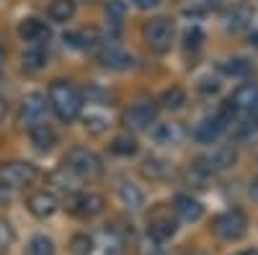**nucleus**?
<instances>
[{
	"label": "nucleus",
	"instance_id": "obj_19",
	"mask_svg": "<svg viewBox=\"0 0 258 255\" xmlns=\"http://www.w3.org/2000/svg\"><path fill=\"white\" fill-rule=\"evenodd\" d=\"M47 13H49L52 21H57V24H68L75 16V0H52Z\"/></svg>",
	"mask_w": 258,
	"mask_h": 255
},
{
	"label": "nucleus",
	"instance_id": "obj_10",
	"mask_svg": "<svg viewBox=\"0 0 258 255\" xmlns=\"http://www.w3.org/2000/svg\"><path fill=\"white\" fill-rule=\"evenodd\" d=\"M57 196L49 194V191H36V194L29 196V211L36 219H49L57 211Z\"/></svg>",
	"mask_w": 258,
	"mask_h": 255
},
{
	"label": "nucleus",
	"instance_id": "obj_39",
	"mask_svg": "<svg viewBox=\"0 0 258 255\" xmlns=\"http://www.w3.org/2000/svg\"><path fill=\"white\" fill-rule=\"evenodd\" d=\"M6 199H8V188L0 183V201H6Z\"/></svg>",
	"mask_w": 258,
	"mask_h": 255
},
{
	"label": "nucleus",
	"instance_id": "obj_43",
	"mask_svg": "<svg viewBox=\"0 0 258 255\" xmlns=\"http://www.w3.org/2000/svg\"><path fill=\"white\" fill-rule=\"evenodd\" d=\"M0 75H3V70H0Z\"/></svg>",
	"mask_w": 258,
	"mask_h": 255
},
{
	"label": "nucleus",
	"instance_id": "obj_16",
	"mask_svg": "<svg viewBox=\"0 0 258 255\" xmlns=\"http://www.w3.org/2000/svg\"><path fill=\"white\" fill-rule=\"evenodd\" d=\"M119 199L126 209H132V211H140L142 204H145V196H142V191L135 186V183H129V181H121L119 183Z\"/></svg>",
	"mask_w": 258,
	"mask_h": 255
},
{
	"label": "nucleus",
	"instance_id": "obj_17",
	"mask_svg": "<svg viewBox=\"0 0 258 255\" xmlns=\"http://www.w3.org/2000/svg\"><path fill=\"white\" fill-rule=\"evenodd\" d=\"M18 34L24 41H39V39H49V29L41 24L39 18H26V21H21V26H18Z\"/></svg>",
	"mask_w": 258,
	"mask_h": 255
},
{
	"label": "nucleus",
	"instance_id": "obj_2",
	"mask_svg": "<svg viewBox=\"0 0 258 255\" xmlns=\"http://www.w3.org/2000/svg\"><path fill=\"white\" fill-rule=\"evenodd\" d=\"M64 167H68V173L78 178H96L101 173V160L96 152L85 150V147H75L64 157Z\"/></svg>",
	"mask_w": 258,
	"mask_h": 255
},
{
	"label": "nucleus",
	"instance_id": "obj_29",
	"mask_svg": "<svg viewBox=\"0 0 258 255\" xmlns=\"http://www.w3.org/2000/svg\"><path fill=\"white\" fill-rule=\"evenodd\" d=\"M202 41H204V31H202L199 26L186 29V34H183V47H186V49H199Z\"/></svg>",
	"mask_w": 258,
	"mask_h": 255
},
{
	"label": "nucleus",
	"instance_id": "obj_36",
	"mask_svg": "<svg viewBox=\"0 0 258 255\" xmlns=\"http://www.w3.org/2000/svg\"><path fill=\"white\" fill-rule=\"evenodd\" d=\"M103 255H124V250H121V245L119 242H111L109 247H106V252Z\"/></svg>",
	"mask_w": 258,
	"mask_h": 255
},
{
	"label": "nucleus",
	"instance_id": "obj_4",
	"mask_svg": "<svg viewBox=\"0 0 258 255\" xmlns=\"http://www.w3.org/2000/svg\"><path fill=\"white\" fill-rule=\"evenodd\" d=\"M248 229V219L240 209H232V211H225L214 219V232H217V237L222 240H240Z\"/></svg>",
	"mask_w": 258,
	"mask_h": 255
},
{
	"label": "nucleus",
	"instance_id": "obj_27",
	"mask_svg": "<svg viewBox=\"0 0 258 255\" xmlns=\"http://www.w3.org/2000/svg\"><path fill=\"white\" fill-rule=\"evenodd\" d=\"M214 116H217V119L227 126V124H232V121H235V116H238V106L232 103V98H227V101H222V103H220V109H217V114H214Z\"/></svg>",
	"mask_w": 258,
	"mask_h": 255
},
{
	"label": "nucleus",
	"instance_id": "obj_42",
	"mask_svg": "<svg viewBox=\"0 0 258 255\" xmlns=\"http://www.w3.org/2000/svg\"><path fill=\"white\" fill-rule=\"evenodd\" d=\"M250 41H253V44H255V47H258V34H255V36H253V39H250Z\"/></svg>",
	"mask_w": 258,
	"mask_h": 255
},
{
	"label": "nucleus",
	"instance_id": "obj_6",
	"mask_svg": "<svg viewBox=\"0 0 258 255\" xmlns=\"http://www.w3.org/2000/svg\"><path fill=\"white\" fill-rule=\"evenodd\" d=\"M47 116V98L41 93H29L24 101H21V111H18V124L26 126V129H34L44 121Z\"/></svg>",
	"mask_w": 258,
	"mask_h": 255
},
{
	"label": "nucleus",
	"instance_id": "obj_18",
	"mask_svg": "<svg viewBox=\"0 0 258 255\" xmlns=\"http://www.w3.org/2000/svg\"><path fill=\"white\" fill-rule=\"evenodd\" d=\"M255 101H258V85L255 82H243L232 93V103L238 106V109H245V111L250 109Z\"/></svg>",
	"mask_w": 258,
	"mask_h": 255
},
{
	"label": "nucleus",
	"instance_id": "obj_38",
	"mask_svg": "<svg viewBox=\"0 0 258 255\" xmlns=\"http://www.w3.org/2000/svg\"><path fill=\"white\" fill-rule=\"evenodd\" d=\"M248 114H250V119H255V121H258V101H255V103L250 106V109H248Z\"/></svg>",
	"mask_w": 258,
	"mask_h": 255
},
{
	"label": "nucleus",
	"instance_id": "obj_11",
	"mask_svg": "<svg viewBox=\"0 0 258 255\" xmlns=\"http://www.w3.org/2000/svg\"><path fill=\"white\" fill-rule=\"evenodd\" d=\"M232 162H235V150L232 147H217L209 157L199 160V167L209 173V170H227Z\"/></svg>",
	"mask_w": 258,
	"mask_h": 255
},
{
	"label": "nucleus",
	"instance_id": "obj_34",
	"mask_svg": "<svg viewBox=\"0 0 258 255\" xmlns=\"http://www.w3.org/2000/svg\"><path fill=\"white\" fill-rule=\"evenodd\" d=\"M199 91L202 93H217L220 91V82L214 80V77H202L199 80Z\"/></svg>",
	"mask_w": 258,
	"mask_h": 255
},
{
	"label": "nucleus",
	"instance_id": "obj_1",
	"mask_svg": "<svg viewBox=\"0 0 258 255\" xmlns=\"http://www.w3.org/2000/svg\"><path fill=\"white\" fill-rule=\"evenodd\" d=\"M49 103L62 121H75L83 111V96L78 93L75 85L64 80H54L49 85Z\"/></svg>",
	"mask_w": 258,
	"mask_h": 255
},
{
	"label": "nucleus",
	"instance_id": "obj_8",
	"mask_svg": "<svg viewBox=\"0 0 258 255\" xmlns=\"http://www.w3.org/2000/svg\"><path fill=\"white\" fill-rule=\"evenodd\" d=\"M70 211L75 217L80 219H91L96 214H101L103 211V199L98 194H93V191H83V194H75L70 201H68Z\"/></svg>",
	"mask_w": 258,
	"mask_h": 255
},
{
	"label": "nucleus",
	"instance_id": "obj_12",
	"mask_svg": "<svg viewBox=\"0 0 258 255\" xmlns=\"http://www.w3.org/2000/svg\"><path fill=\"white\" fill-rule=\"evenodd\" d=\"M147 235H150V240H155V242L170 240L176 235V222L170 217H153L150 219V227H147Z\"/></svg>",
	"mask_w": 258,
	"mask_h": 255
},
{
	"label": "nucleus",
	"instance_id": "obj_23",
	"mask_svg": "<svg viewBox=\"0 0 258 255\" xmlns=\"http://www.w3.org/2000/svg\"><path fill=\"white\" fill-rule=\"evenodd\" d=\"M21 62H24V67H26V70L36 72V70L44 67V62H47V52H44V49H39V47L26 49V52H24V57H21Z\"/></svg>",
	"mask_w": 258,
	"mask_h": 255
},
{
	"label": "nucleus",
	"instance_id": "obj_37",
	"mask_svg": "<svg viewBox=\"0 0 258 255\" xmlns=\"http://www.w3.org/2000/svg\"><path fill=\"white\" fill-rule=\"evenodd\" d=\"M250 196H253V201L258 204V178H255V181L250 183Z\"/></svg>",
	"mask_w": 258,
	"mask_h": 255
},
{
	"label": "nucleus",
	"instance_id": "obj_41",
	"mask_svg": "<svg viewBox=\"0 0 258 255\" xmlns=\"http://www.w3.org/2000/svg\"><path fill=\"white\" fill-rule=\"evenodd\" d=\"M240 255H258V247H250V250H243Z\"/></svg>",
	"mask_w": 258,
	"mask_h": 255
},
{
	"label": "nucleus",
	"instance_id": "obj_14",
	"mask_svg": "<svg viewBox=\"0 0 258 255\" xmlns=\"http://www.w3.org/2000/svg\"><path fill=\"white\" fill-rule=\"evenodd\" d=\"M176 214L183 222H199L202 214H204V206L197 199H191V196H178L176 199Z\"/></svg>",
	"mask_w": 258,
	"mask_h": 255
},
{
	"label": "nucleus",
	"instance_id": "obj_25",
	"mask_svg": "<svg viewBox=\"0 0 258 255\" xmlns=\"http://www.w3.org/2000/svg\"><path fill=\"white\" fill-rule=\"evenodd\" d=\"M103 11H106V16H109V21H114V24H121L124 16H126V3H124V0H106Z\"/></svg>",
	"mask_w": 258,
	"mask_h": 255
},
{
	"label": "nucleus",
	"instance_id": "obj_7",
	"mask_svg": "<svg viewBox=\"0 0 258 255\" xmlns=\"http://www.w3.org/2000/svg\"><path fill=\"white\" fill-rule=\"evenodd\" d=\"M155 116H158V106L153 101H140V103H135V106L126 109L124 124L129 126V129H135V132H142V129H147V126L155 121Z\"/></svg>",
	"mask_w": 258,
	"mask_h": 255
},
{
	"label": "nucleus",
	"instance_id": "obj_5",
	"mask_svg": "<svg viewBox=\"0 0 258 255\" xmlns=\"http://www.w3.org/2000/svg\"><path fill=\"white\" fill-rule=\"evenodd\" d=\"M36 167L31 162H3L0 165V183L6 188H24L34 183Z\"/></svg>",
	"mask_w": 258,
	"mask_h": 255
},
{
	"label": "nucleus",
	"instance_id": "obj_20",
	"mask_svg": "<svg viewBox=\"0 0 258 255\" xmlns=\"http://www.w3.org/2000/svg\"><path fill=\"white\" fill-rule=\"evenodd\" d=\"M168 173H170V165H168L165 160H160V157H147V160L142 162V176H145V178L158 181V178H165Z\"/></svg>",
	"mask_w": 258,
	"mask_h": 255
},
{
	"label": "nucleus",
	"instance_id": "obj_33",
	"mask_svg": "<svg viewBox=\"0 0 258 255\" xmlns=\"http://www.w3.org/2000/svg\"><path fill=\"white\" fill-rule=\"evenodd\" d=\"M248 11H235L232 16H230V29H235V31H238V29H245L248 26Z\"/></svg>",
	"mask_w": 258,
	"mask_h": 255
},
{
	"label": "nucleus",
	"instance_id": "obj_28",
	"mask_svg": "<svg viewBox=\"0 0 258 255\" xmlns=\"http://www.w3.org/2000/svg\"><path fill=\"white\" fill-rule=\"evenodd\" d=\"M70 250H73L75 255H91V252H93V240H91L88 235H75V237L70 240Z\"/></svg>",
	"mask_w": 258,
	"mask_h": 255
},
{
	"label": "nucleus",
	"instance_id": "obj_22",
	"mask_svg": "<svg viewBox=\"0 0 258 255\" xmlns=\"http://www.w3.org/2000/svg\"><path fill=\"white\" fill-rule=\"evenodd\" d=\"M24 255H54V242L47 235H36V237L29 240Z\"/></svg>",
	"mask_w": 258,
	"mask_h": 255
},
{
	"label": "nucleus",
	"instance_id": "obj_40",
	"mask_svg": "<svg viewBox=\"0 0 258 255\" xmlns=\"http://www.w3.org/2000/svg\"><path fill=\"white\" fill-rule=\"evenodd\" d=\"M3 116H6V101L0 98V121H3Z\"/></svg>",
	"mask_w": 258,
	"mask_h": 255
},
{
	"label": "nucleus",
	"instance_id": "obj_24",
	"mask_svg": "<svg viewBox=\"0 0 258 255\" xmlns=\"http://www.w3.org/2000/svg\"><path fill=\"white\" fill-rule=\"evenodd\" d=\"M111 152L119 157H132V155H137V142L132 137H116L111 142Z\"/></svg>",
	"mask_w": 258,
	"mask_h": 255
},
{
	"label": "nucleus",
	"instance_id": "obj_13",
	"mask_svg": "<svg viewBox=\"0 0 258 255\" xmlns=\"http://www.w3.org/2000/svg\"><path fill=\"white\" fill-rule=\"evenodd\" d=\"M222 129H225V124L217 116H212V119H204L202 124H197L194 137H197V142H202V144H212L214 139L222 134Z\"/></svg>",
	"mask_w": 258,
	"mask_h": 255
},
{
	"label": "nucleus",
	"instance_id": "obj_9",
	"mask_svg": "<svg viewBox=\"0 0 258 255\" xmlns=\"http://www.w3.org/2000/svg\"><path fill=\"white\" fill-rule=\"evenodd\" d=\"M98 62L103 67H109V70H129L135 65V59L129 52H124L121 47L116 44H103L98 49Z\"/></svg>",
	"mask_w": 258,
	"mask_h": 255
},
{
	"label": "nucleus",
	"instance_id": "obj_35",
	"mask_svg": "<svg viewBox=\"0 0 258 255\" xmlns=\"http://www.w3.org/2000/svg\"><path fill=\"white\" fill-rule=\"evenodd\" d=\"M160 3V0H135V6L142 8V11H150V8H155Z\"/></svg>",
	"mask_w": 258,
	"mask_h": 255
},
{
	"label": "nucleus",
	"instance_id": "obj_32",
	"mask_svg": "<svg viewBox=\"0 0 258 255\" xmlns=\"http://www.w3.org/2000/svg\"><path fill=\"white\" fill-rule=\"evenodd\" d=\"M85 126H88L93 134H101L106 129V119L98 116V114H88V116H85Z\"/></svg>",
	"mask_w": 258,
	"mask_h": 255
},
{
	"label": "nucleus",
	"instance_id": "obj_3",
	"mask_svg": "<svg viewBox=\"0 0 258 255\" xmlns=\"http://www.w3.org/2000/svg\"><path fill=\"white\" fill-rule=\"evenodd\" d=\"M145 39H147V47L163 54L170 49V41H173V24H170L168 18L158 16L153 21H147L145 24Z\"/></svg>",
	"mask_w": 258,
	"mask_h": 255
},
{
	"label": "nucleus",
	"instance_id": "obj_30",
	"mask_svg": "<svg viewBox=\"0 0 258 255\" xmlns=\"http://www.w3.org/2000/svg\"><path fill=\"white\" fill-rule=\"evenodd\" d=\"M153 137H155V142H160V144H170V142L176 139V129H173L170 124H160Z\"/></svg>",
	"mask_w": 258,
	"mask_h": 255
},
{
	"label": "nucleus",
	"instance_id": "obj_31",
	"mask_svg": "<svg viewBox=\"0 0 258 255\" xmlns=\"http://www.w3.org/2000/svg\"><path fill=\"white\" fill-rule=\"evenodd\" d=\"M255 129H258V121L248 116L245 121H240L238 126H235V137H238V139H245V137H248V134H253Z\"/></svg>",
	"mask_w": 258,
	"mask_h": 255
},
{
	"label": "nucleus",
	"instance_id": "obj_26",
	"mask_svg": "<svg viewBox=\"0 0 258 255\" xmlns=\"http://www.w3.org/2000/svg\"><path fill=\"white\" fill-rule=\"evenodd\" d=\"M183 103H186V93L181 88H168L163 93V106L165 109H181Z\"/></svg>",
	"mask_w": 258,
	"mask_h": 255
},
{
	"label": "nucleus",
	"instance_id": "obj_15",
	"mask_svg": "<svg viewBox=\"0 0 258 255\" xmlns=\"http://www.w3.org/2000/svg\"><path fill=\"white\" fill-rule=\"evenodd\" d=\"M31 144L36 147L39 152H49L52 147L57 144V134H54V129H52V126H47V124L34 126V129H31Z\"/></svg>",
	"mask_w": 258,
	"mask_h": 255
},
{
	"label": "nucleus",
	"instance_id": "obj_21",
	"mask_svg": "<svg viewBox=\"0 0 258 255\" xmlns=\"http://www.w3.org/2000/svg\"><path fill=\"white\" fill-rule=\"evenodd\" d=\"M220 70L230 77H245L250 72V62L243 59V57H232V59H225L220 62Z\"/></svg>",
	"mask_w": 258,
	"mask_h": 255
}]
</instances>
